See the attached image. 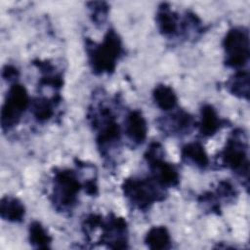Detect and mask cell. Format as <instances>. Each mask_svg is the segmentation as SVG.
<instances>
[{"instance_id":"7c38bea8","label":"cell","mask_w":250,"mask_h":250,"mask_svg":"<svg viewBox=\"0 0 250 250\" xmlns=\"http://www.w3.org/2000/svg\"><path fill=\"white\" fill-rule=\"evenodd\" d=\"M155 21L159 32L165 37H174L179 34L180 18L169 4L162 3L156 11Z\"/></svg>"},{"instance_id":"8992f818","label":"cell","mask_w":250,"mask_h":250,"mask_svg":"<svg viewBox=\"0 0 250 250\" xmlns=\"http://www.w3.org/2000/svg\"><path fill=\"white\" fill-rule=\"evenodd\" d=\"M150 177L165 189L177 187L180 183L178 169L164 158L163 147L160 143L152 142L147 146L145 154Z\"/></svg>"},{"instance_id":"e0dca14e","label":"cell","mask_w":250,"mask_h":250,"mask_svg":"<svg viewBox=\"0 0 250 250\" xmlns=\"http://www.w3.org/2000/svg\"><path fill=\"white\" fill-rule=\"evenodd\" d=\"M145 244L153 250H164L172 247L169 230L164 226H154L148 229L145 236Z\"/></svg>"},{"instance_id":"2e32d148","label":"cell","mask_w":250,"mask_h":250,"mask_svg":"<svg viewBox=\"0 0 250 250\" xmlns=\"http://www.w3.org/2000/svg\"><path fill=\"white\" fill-rule=\"evenodd\" d=\"M61 101L59 95L54 96L52 99L36 98L30 102L31 113L36 121L40 123L47 122L54 115V107Z\"/></svg>"},{"instance_id":"ac0fdd59","label":"cell","mask_w":250,"mask_h":250,"mask_svg":"<svg viewBox=\"0 0 250 250\" xmlns=\"http://www.w3.org/2000/svg\"><path fill=\"white\" fill-rule=\"evenodd\" d=\"M226 89L239 99L248 100L249 98V72L238 69L227 82Z\"/></svg>"},{"instance_id":"5bb4252c","label":"cell","mask_w":250,"mask_h":250,"mask_svg":"<svg viewBox=\"0 0 250 250\" xmlns=\"http://www.w3.org/2000/svg\"><path fill=\"white\" fill-rule=\"evenodd\" d=\"M181 157L188 165H193L201 170H205L210 164L208 154L200 142H191L183 146Z\"/></svg>"},{"instance_id":"ffe728a7","label":"cell","mask_w":250,"mask_h":250,"mask_svg":"<svg viewBox=\"0 0 250 250\" xmlns=\"http://www.w3.org/2000/svg\"><path fill=\"white\" fill-rule=\"evenodd\" d=\"M28 241L35 249H49L53 238L40 222L33 221L28 227Z\"/></svg>"},{"instance_id":"4fadbf2b","label":"cell","mask_w":250,"mask_h":250,"mask_svg":"<svg viewBox=\"0 0 250 250\" xmlns=\"http://www.w3.org/2000/svg\"><path fill=\"white\" fill-rule=\"evenodd\" d=\"M159 125L163 132L171 135H185L193 127L194 119L188 112L181 109L164 117Z\"/></svg>"},{"instance_id":"d6986e66","label":"cell","mask_w":250,"mask_h":250,"mask_svg":"<svg viewBox=\"0 0 250 250\" xmlns=\"http://www.w3.org/2000/svg\"><path fill=\"white\" fill-rule=\"evenodd\" d=\"M152 99L157 107L164 111L173 110L177 106L178 98L172 87L158 84L152 91Z\"/></svg>"},{"instance_id":"ba28073f","label":"cell","mask_w":250,"mask_h":250,"mask_svg":"<svg viewBox=\"0 0 250 250\" xmlns=\"http://www.w3.org/2000/svg\"><path fill=\"white\" fill-rule=\"evenodd\" d=\"M29 105L30 101L25 87L17 82L13 83L7 92L1 108L2 129L9 131L18 125Z\"/></svg>"},{"instance_id":"7402d4cb","label":"cell","mask_w":250,"mask_h":250,"mask_svg":"<svg viewBox=\"0 0 250 250\" xmlns=\"http://www.w3.org/2000/svg\"><path fill=\"white\" fill-rule=\"evenodd\" d=\"M104 218L98 214L88 215L82 224V231L87 238H90L91 234L98 227H101Z\"/></svg>"},{"instance_id":"44dd1931","label":"cell","mask_w":250,"mask_h":250,"mask_svg":"<svg viewBox=\"0 0 250 250\" xmlns=\"http://www.w3.org/2000/svg\"><path fill=\"white\" fill-rule=\"evenodd\" d=\"M88 5L93 22L96 24H102L107 17L109 11L108 5L105 2H91L88 3Z\"/></svg>"},{"instance_id":"3957f363","label":"cell","mask_w":250,"mask_h":250,"mask_svg":"<svg viewBox=\"0 0 250 250\" xmlns=\"http://www.w3.org/2000/svg\"><path fill=\"white\" fill-rule=\"evenodd\" d=\"M220 164L248 182L249 160L246 134L242 129L232 131L224 148L219 152Z\"/></svg>"},{"instance_id":"8fae6325","label":"cell","mask_w":250,"mask_h":250,"mask_svg":"<svg viewBox=\"0 0 250 250\" xmlns=\"http://www.w3.org/2000/svg\"><path fill=\"white\" fill-rule=\"evenodd\" d=\"M124 131L127 138L135 145H142L147 135V124L142 111L139 109L131 110L125 118Z\"/></svg>"},{"instance_id":"603a6c76","label":"cell","mask_w":250,"mask_h":250,"mask_svg":"<svg viewBox=\"0 0 250 250\" xmlns=\"http://www.w3.org/2000/svg\"><path fill=\"white\" fill-rule=\"evenodd\" d=\"M20 75V71L19 69L14 66V65H11V64H6L3 69H2V77L6 80V81H9V82H12V81H16L17 78L19 77Z\"/></svg>"},{"instance_id":"52a82bcc","label":"cell","mask_w":250,"mask_h":250,"mask_svg":"<svg viewBox=\"0 0 250 250\" xmlns=\"http://www.w3.org/2000/svg\"><path fill=\"white\" fill-rule=\"evenodd\" d=\"M249 32L246 27L234 26L229 29L223 39L225 65L237 70L243 68L249 62Z\"/></svg>"},{"instance_id":"277c9868","label":"cell","mask_w":250,"mask_h":250,"mask_svg":"<svg viewBox=\"0 0 250 250\" xmlns=\"http://www.w3.org/2000/svg\"><path fill=\"white\" fill-rule=\"evenodd\" d=\"M83 188L77 174L70 169H59L54 173L53 191L51 195L54 207L61 212L73 209L78 194Z\"/></svg>"},{"instance_id":"9a60e30c","label":"cell","mask_w":250,"mask_h":250,"mask_svg":"<svg viewBox=\"0 0 250 250\" xmlns=\"http://www.w3.org/2000/svg\"><path fill=\"white\" fill-rule=\"evenodd\" d=\"M0 215L4 221L21 223L25 216V207L19 198L7 195L1 199Z\"/></svg>"},{"instance_id":"9c48e42d","label":"cell","mask_w":250,"mask_h":250,"mask_svg":"<svg viewBox=\"0 0 250 250\" xmlns=\"http://www.w3.org/2000/svg\"><path fill=\"white\" fill-rule=\"evenodd\" d=\"M102 235L99 242L111 249L128 248V226L122 217L110 214L101 225Z\"/></svg>"},{"instance_id":"6da1fadb","label":"cell","mask_w":250,"mask_h":250,"mask_svg":"<svg viewBox=\"0 0 250 250\" xmlns=\"http://www.w3.org/2000/svg\"><path fill=\"white\" fill-rule=\"evenodd\" d=\"M85 46L88 62L94 74L102 75L114 72L117 62L123 54V46L120 36L113 28L106 31L101 43L87 38Z\"/></svg>"},{"instance_id":"5b68a950","label":"cell","mask_w":250,"mask_h":250,"mask_svg":"<svg viewBox=\"0 0 250 250\" xmlns=\"http://www.w3.org/2000/svg\"><path fill=\"white\" fill-rule=\"evenodd\" d=\"M89 119L94 129L97 130L96 143L101 154L105 156L121 140V128L111 110L100 106L98 110L89 112Z\"/></svg>"},{"instance_id":"30bf717a","label":"cell","mask_w":250,"mask_h":250,"mask_svg":"<svg viewBox=\"0 0 250 250\" xmlns=\"http://www.w3.org/2000/svg\"><path fill=\"white\" fill-rule=\"evenodd\" d=\"M229 121L221 118L216 108L210 104H205L200 109V121L198 122L199 134L204 138H210L216 135L223 127L227 126Z\"/></svg>"},{"instance_id":"7a4b0ae2","label":"cell","mask_w":250,"mask_h":250,"mask_svg":"<svg viewBox=\"0 0 250 250\" xmlns=\"http://www.w3.org/2000/svg\"><path fill=\"white\" fill-rule=\"evenodd\" d=\"M122 192L129 204L140 211L148 210L155 202L165 198V188L159 186L151 177H131L124 180Z\"/></svg>"}]
</instances>
